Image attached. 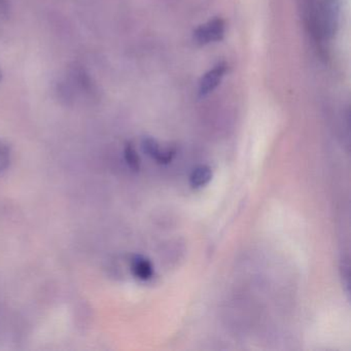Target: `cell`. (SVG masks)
<instances>
[{"mask_svg":"<svg viewBox=\"0 0 351 351\" xmlns=\"http://www.w3.org/2000/svg\"><path fill=\"white\" fill-rule=\"evenodd\" d=\"M225 32V21L221 18H213L195 30L194 40L199 46H207L223 40Z\"/></svg>","mask_w":351,"mask_h":351,"instance_id":"6da1fadb","label":"cell"},{"mask_svg":"<svg viewBox=\"0 0 351 351\" xmlns=\"http://www.w3.org/2000/svg\"><path fill=\"white\" fill-rule=\"evenodd\" d=\"M227 71L228 65L225 62H219L215 66H213L210 71H207L201 77L200 83H199V95L201 97H204V96L208 95L211 92L215 91L219 87Z\"/></svg>","mask_w":351,"mask_h":351,"instance_id":"7a4b0ae2","label":"cell"},{"mask_svg":"<svg viewBox=\"0 0 351 351\" xmlns=\"http://www.w3.org/2000/svg\"><path fill=\"white\" fill-rule=\"evenodd\" d=\"M143 151L151 158L152 160L156 161V163L161 164V165H167L171 163L176 155V149L173 147H161V145L151 137L143 138Z\"/></svg>","mask_w":351,"mask_h":351,"instance_id":"3957f363","label":"cell"},{"mask_svg":"<svg viewBox=\"0 0 351 351\" xmlns=\"http://www.w3.org/2000/svg\"><path fill=\"white\" fill-rule=\"evenodd\" d=\"M131 271L139 280L147 281L154 276L153 264L143 256H133L131 260Z\"/></svg>","mask_w":351,"mask_h":351,"instance_id":"277c9868","label":"cell"},{"mask_svg":"<svg viewBox=\"0 0 351 351\" xmlns=\"http://www.w3.org/2000/svg\"><path fill=\"white\" fill-rule=\"evenodd\" d=\"M213 178V171L208 166L201 165L193 170L190 176V184L192 188L200 189L209 184Z\"/></svg>","mask_w":351,"mask_h":351,"instance_id":"5b68a950","label":"cell"},{"mask_svg":"<svg viewBox=\"0 0 351 351\" xmlns=\"http://www.w3.org/2000/svg\"><path fill=\"white\" fill-rule=\"evenodd\" d=\"M125 160H126L129 167L134 171H137L141 167V159H139L138 154L131 145L125 147Z\"/></svg>","mask_w":351,"mask_h":351,"instance_id":"8992f818","label":"cell"},{"mask_svg":"<svg viewBox=\"0 0 351 351\" xmlns=\"http://www.w3.org/2000/svg\"><path fill=\"white\" fill-rule=\"evenodd\" d=\"M341 276H342L343 285L346 287V291L348 293L349 291V276H350V272H349V263L348 258H343L341 261Z\"/></svg>","mask_w":351,"mask_h":351,"instance_id":"52a82bcc","label":"cell"},{"mask_svg":"<svg viewBox=\"0 0 351 351\" xmlns=\"http://www.w3.org/2000/svg\"><path fill=\"white\" fill-rule=\"evenodd\" d=\"M9 158H8V153L5 149L0 145V170L3 169L7 165Z\"/></svg>","mask_w":351,"mask_h":351,"instance_id":"ba28073f","label":"cell"},{"mask_svg":"<svg viewBox=\"0 0 351 351\" xmlns=\"http://www.w3.org/2000/svg\"><path fill=\"white\" fill-rule=\"evenodd\" d=\"M0 77H1V73H0Z\"/></svg>","mask_w":351,"mask_h":351,"instance_id":"9c48e42d","label":"cell"}]
</instances>
